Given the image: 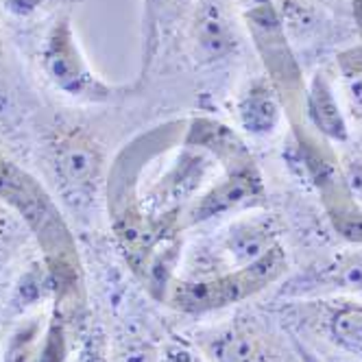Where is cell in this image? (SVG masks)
<instances>
[{
  "instance_id": "6da1fadb",
  "label": "cell",
  "mask_w": 362,
  "mask_h": 362,
  "mask_svg": "<svg viewBox=\"0 0 362 362\" xmlns=\"http://www.w3.org/2000/svg\"><path fill=\"white\" fill-rule=\"evenodd\" d=\"M0 199L7 201L35 234L44 251V267L53 281V295L57 299L55 308L64 313L66 305L76 303V297L81 295L79 253L66 221L37 181L27 170L3 158H0Z\"/></svg>"
},
{
  "instance_id": "7a4b0ae2",
  "label": "cell",
  "mask_w": 362,
  "mask_h": 362,
  "mask_svg": "<svg viewBox=\"0 0 362 362\" xmlns=\"http://www.w3.org/2000/svg\"><path fill=\"white\" fill-rule=\"evenodd\" d=\"M288 271V253L279 243L247 267L203 277H177L166 303L181 315L205 317L253 299L281 281Z\"/></svg>"
},
{
  "instance_id": "3957f363",
  "label": "cell",
  "mask_w": 362,
  "mask_h": 362,
  "mask_svg": "<svg viewBox=\"0 0 362 362\" xmlns=\"http://www.w3.org/2000/svg\"><path fill=\"white\" fill-rule=\"evenodd\" d=\"M40 68L57 92L88 105H112L138 90L103 79L92 68L68 11H59L48 24L40 48Z\"/></svg>"
},
{
  "instance_id": "277c9868",
  "label": "cell",
  "mask_w": 362,
  "mask_h": 362,
  "mask_svg": "<svg viewBox=\"0 0 362 362\" xmlns=\"http://www.w3.org/2000/svg\"><path fill=\"white\" fill-rule=\"evenodd\" d=\"M243 22L293 124L303 118L305 81L288 44L286 22L271 0H238Z\"/></svg>"
},
{
  "instance_id": "5b68a950",
  "label": "cell",
  "mask_w": 362,
  "mask_h": 362,
  "mask_svg": "<svg viewBox=\"0 0 362 362\" xmlns=\"http://www.w3.org/2000/svg\"><path fill=\"white\" fill-rule=\"evenodd\" d=\"M48 162L72 205L90 203L105 179V148L79 124H59L48 138Z\"/></svg>"
},
{
  "instance_id": "8992f818",
  "label": "cell",
  "mask_w": 362,
  "mask_h": 362,
  "mask_svg": "<svg viewBox=\"0 0 362 362\" xmlns=\"http://www.w3.org/2000/svg\"><path fill=\"white\" fill-rule=\"evenodd\" d=\"M267 199V186L262 173L255 160L223 168L221 175L205 188L179 218L181 229H190L214 218H223L229 214H245L247 210H255Z\"/></svg>"
},
{
  "instance_id": "52a82bcc",
  "label": "cell",
  "mask_w": 362,
  "mask_h": 362,
  "mask_svg": "<svg viewBox=\"0 0 362 362\" xmlns=\"http://www.w3.org/2000/svg\"><path fill=\"white\" fill-rule=\"evenodd\" d=\"M281 225L273 214H240L216 236L210 247V257L225 271L247 267L260 260L273 247L279 245Z\"/></svg>"
},
{
  "instance_id": "ba28073f",
  "label": "cell",
  "mask_w": 362,
  "mask_h": 362,
  "mask_svg": "<svg viewBox=\"0 0 362 362\" xmlns=\"http://www.w3.org/2000/svg\"><path fill=\"white\" fill-rule=\"evenodd\" d=\"M188 42L194 62L201 66L225 62L238 53L240 31L225 0H197L190 16Z\"/></svg>"
},
{
  "instance_id": "9c48e42d",
  "label": "cell",
  "mask_w": 362,
  "mask_h": 362,
  "mask_svg": "<svg viewBox=\"0 0 362 362\" xmlns=\"http://www.w3.org/2000/svg\"><path fill=\"white\" fill-rule=\"evenodd\" d=\"M201 351L212 362H288L271 336L251 321H229L201 339Z\"/></svg>"
},
{
  "instance_id": "30bf717a",
  "label": "cell",
  "mask_w": 362,
  "mask_h": 362,
  "mask_svg": "<svg viewBox=\"0 0 362 362\" xmlns=\"http://www.w3.org/2000/svg\"><path fill=\"white\" fill-rule=\"evenodd\" d=\"M286 293L334 295L362 301V247L341 251L288 284Z\"/></svg>"
},
{
  "instance_id": "8fae6325",
  "label": "cell",
  "mask_w": 362,
  "mask_h": 362,
  "mask_svg": "<svg viewBox=\"0 0 362 362\" xmlns=\"http://www.w3.org/2000/svg\"><path fill=\"white\" fill-rule=\"evenodd\" d=\"M303 116L315 134L323 140L343 144L349 140V122L347 114L336 96L334 83L325 70H317L315 76L305 86V100H303Z\"/></svg>"
},
{
  "instance_id": "7c38bea8",
  "label": "cell",
  "mask_w": 362,
  "mask_h": 362,
  "mask_svg": "<svg viewBox=\"0 0 362 362\" xmlns=\"http://www.w3.org/2000/svg\"><path fill=\"white\" fill-rule=\"evenodd\" d=\"M284 103L269 76L249 81L236 98L238 127L251 138L273 136L284 120Z\"/></svg>"
},
{
  "instance_id": "4fadbf2b",
  "label": "cell",
  "mask_w": 362,
  "mask_h": 362,
  "mask_svg": "<svg viewBox=\"0 0 362 362\" xmlns=\"http://www.w3.org/2000/svg\"><path fill=\"white\" fill-rule=\"evenodd\" d=\"M319 325L325 339L347 356L362 362V301L339 297L323 301Z\"/></svg>"
},
{
  "instance_id": "5bb4252c",
  "label": "cell",
  "mask_w": 362,
  "mask_h": 362,
  "mask_svg": "<svg viewBox=\"0 0 362 362\" xmlns=\"http://www.w3.org/2000/svg\"><path fill=\"white\" fill-rule=\"evenodd\" d=\"M181 253H184V240H181V236L170 238L153 251L144 271L140 273L144 288L148 291V295L155 301L166 303V297H168L173 284L177 279V269L181 264Z\"/></svg>"
},
{
  "instance_id": "9a60e30c",
  "label": "cell",
  "mask_w": 362,
  "mask_h": 362,
  "mask_svg": "<svg viewBox=\"0 0 362 362\" xmlns=\"http://www.w3.org/2000/svg\"><path fill=\"white\" fill-rule=\"evenodd\" d=\"M321 205L334 234L351 247H362V203L343 192Z\"/></svg>"
},
{
  "instance_id": "2e32d148",
  "label": "cell",
  "mask_w": 362,
  "mask_h": 362,
  "mask_svg": "<svg viewBox=\"0 0 362 362\" xmlns=\"http://www.w3.org/2000/svg\"><path fill=\"white\" fill-rule=\"evenodd\" d=\"M339 72L347 112L356 122H362V48H349L339 55Z\"/></svg>"
},
{
  "instance_id": "e0dca14e",
  "label": "cell",
  "mask_w": 362,
  "mask_h": 362,
  "mask_svg": "<svg viewBox=\"0 0 362 362\" xmlns=\"http://www.w3.org/2000/svg\"><path fill=\"white\" fill-rule=\"evenodd\" d=\"M46 293H53V281H50L46 267L35 264L20 277L13 295V305L27 310L29 305H35V301H40Z\"/></svg>"
},
{
  "instance_id": "ac0fdd59",
  "label": "cell",
  "mask_w": 362,
  "mask_h": 362,
  "mask_svg": "<svg viewBox=\"0 0 362 362\" xmlns=\"http://www.w3.org/2000/svg\"><path fill=\"white\" fill-rule=\"evenodd\" d=\"M68 356V339H66V321L64 313L55 308L53 317H50L46 332H44V343L37 356V362H64Z\"/></svg>"
},
{
  "instance_id": "d6986e66",
  "label": "cell",
  "mask_w": 362,
  "mask_h": 362,
  "mask_svg": "<svg viewBox=\"0 0 362 362\" xmlns=\"http://www.w3.org/2000/svg\"><path fill=\"white\" fill-rule=\"evenodd\" d=\"M81 3H86V0H0V7L18 20H31L46 11H55L62 7H72Z\"/></svg>"
},
{
  "instance_id": "ffe728a7",
  "label": "cell",
  "mask_w": 362,
  "mask_h": 362,
  "mask_svg": "<svg viewBox=\"0 0 362 362\" xmlns=\"http://www.w3.org/2000/svg\"><path fill=\"white\" fill-rule=\"evenodd\" d=\"M42 325L40 321L24 323L9 341V347L5 351V362H29L35 349V341L40 339Z\"/></svg>"
},
{
  "instance_id": "44dd1931",
  "label": "cell",
  "mask_w": 362,
  "mask_h": 362,
  "mask_svg": "<svg viewBox=\"0 0 362 362\" xmlns=\"http://www.w3.org/2000/svg\"><path fill=\"white\" fill-rule=\"evenodd\" d=\"M341 175H343V184L347 192L362 203V155L349 158L341 164Z\"/></svg>"
},
{
  "instance_id": "7402d4cb",
  "label": "cell",
  "mask_w": 362,
  "mask_h": 362,
  "mask_svg": "<svg viewBox=\"0 0 362 362\" xmlns=\"http://www.w3.org/2000/svg\"><path fill=\"white\" fill-rule=\"evenodd\" d=\"M118 356H120V362H162V354L148 341L124 343Z\"/></svg>"
},
{
  "instance_id": "603a6c76",
  "label": "cell",
  "mask_w": 362,
  "mask_h": 362,
  "mask_svg": "<svg viewBox=\"0 0 362 362\" xmlns=\"http://www.w3.org/2000/svg\"><path fill=\"white\" fill-rule=\"evenodd\" d=\"M160 354H162V362H203V358L190 345L179 341L166 343Z\"/></svg>"
},
{
  "instance_id": "cb8c5ba5",
  "label": "cell",
  "mask_w": 362,
  "mask_h": 362,
  "mask_svg": "<svg viewBox=\"0 0 362 362\" xmlns=\"http://www.w3.org/2000/svg\"><path fill=\"white\" fill-rule=\"evenodd\" d=\"M81 358L79 362H107L105 358V349H103V343L96 334H86L83 343H81Z\"/></svg>"
},
{
  "instance_id": "d4e9b609",
  "label": "cell",
  "mask_w": 362,
  "mask_h": 362,
  "mask_svg": "<svg viewBox=\"0 0 362 362\" xmlns=\"http://www.w3.org/2000/svg\"><path fill=\"white\" fill-rule=\"evenodd\" d=\"M351 5H354V18L358 24V31L362 35V0H351Z\"/></svg>"
},
{
  "instance_id": "484cf974",
  "label": "cell",
  "mask_w": 362,
  "mask_h": 362,
  "mask_svg": "<svg viewBox=\"0 0 362 362\" xmlns=\"http://www.w3.org/2000/svg\"><path fill=\"white\" fill-rule=\"evenodd\" d=\"M297 351H299V356H301V360L303 362H319L317 358H315V354H310L305 347H301V345H297Z\"/></svg>"
},
{
  "instance_id": "4316f807",
  "label": "cell",
  "mask_w": 362,
  "mask_h": 362,
  "mask_svg": "<svg viewBox=\"0 0 362 362\" xmlns=\"http://www.w3.org/2000/svg\"><path fill=\"white\" fill-rule=\"evenodd\" d=\"M3 68H5V44H3V35H0V81H3Z\"/></svg>"
},
{
  "instance_id": "83f0119b",
  "label": "cell",
  "mask_w": 362,
  "mask_h": 362,
  "mask_svg": "<svg viewBox=\"0 0 362 362\" xmlns=\"http://www.w3.org/2000/svg\"><path fill=\"white\" fill-rule=\"evenodd\" d=\"M5 231H7V223H5L3 214H0V243H3V238H5Z\"/></svg>"
},
{
  "instance_id": "f1b7e54d",
  "label": "cell",
  "mask_w": 362,
  "mask_h": 362,
  "mask_svg": "<svg viewBox=\"0 0 362 362\" xmlns=\"http://www.w3.org/2000/svg\"><path fill=\"white\" fill-rule=\"evenodd\" d=\"M142 3H144V0H142Z\"/></svg>"
}]
</instances>
